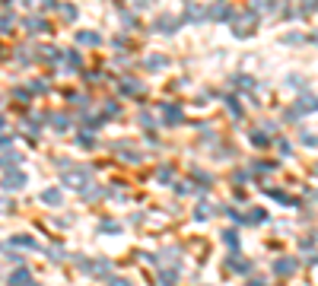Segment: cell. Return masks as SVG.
<instances>
[{
  "instance_id": "6da1fadb",
  "label": "cell",
  "mask_w": 318,
  "mask_h": 286,
  "mask_svg": "<svg viewBox=\"0 0 318 286\" xmlns=\"http://www.w3.org/2000/svg\"><path fill=\"white\" fill-rule=\"evenodd\" d=\"M229 22H232V35L235 39H249V35H255V29H258V13L255 10H249V13H235Z\"/></svg>"
},
{
  "instance_id": "7a4b0ae2",
  "label": "cell",
  "mask_w": 318,
  "mask_h": 286,
  "mask_svg": "<svg viewBox=\"0 0 318 286\" xmlns=\"http://www.w3.org/2000/svg\"><path fill=\"white\" fill-rule=\"evenodd\" d=\"M64 185H67V188L83 191V188L89 185V169H86V165H77V169H64Z\"/></svg>"
},
{
  "instance_id": "3957f363",
  "label": "cell",
  "mask_w": 318,
  "mask_h": 286,
  "mask_svg": "<svg viewBox=\"0 0 318 286\" xmlns=\"http://www.w3.org/2000/svg\"><path fill=\"white\" fill-rule=\"evenodd\" d=\"M0 185H4L7 191H16V188H26V172H19V169H7L4 175H0Z\"/></svg>"
},
{
  "instance_id": "277c9868",
  "label": "cell",
  "mask_w": 318,
  "mask_h": 286,
  "mask_svg": "<svg viewBox=\"0 0 318 286\" xmlns=\"http://www.w3.org/2000/svg\"><path fill=\"white\" fill-rule=\"evenodd\" d=\"M207 16H214V19H226V22H229V19L235 16V10H232L229 4H223V0H217V4H210V7H207Z\"/></svg>"
},
{
  "instance_id": "5b68a950",
  "label": "cell",
  "mask_w": 318,
  "mask_h": 286,
  "mask_svg": "<svg viewBox=\"0 0 318 286\" xmlns=\"http://www.w3.org/2000/svg\"><path fill=\"white\" fill-rule=\"evenodd\" d=\"M162 124H169V127L182 124V109H179L175 102H166V105H162Z\"/></svg>"
},
{
  "instance_id": "8992f818",
  "label": "cell",
  "mask_w": 318,
  "mask_h": 286,
  "mask_svg": "<svg viewBox=\"0 0 318 286\" xmlns=\"http://www.w3.org/2000/svg\"><path fill=\"white\" fill-rule=\"evenodd\" d=\"M22 26H26V32H32V35H39V32H51L48 19H42V16H26V19H22Z\"/></svg>"
},
{
  "instance_id": "52a82bcc",
  "label": "cell",
  "mask_w": 318,
  "mask_h": 286,
  "mask_svg": "<svg viewBox=\"0 0 318 286\" xmlns=\"http://www.w3.org/2000/svg\"><path fill=\"white\" fill-rule=\"evenodd\" d=\"M179 26H182V19H179V16H159L156 22H153V29H156V32H166V35L175 32Z\"/></svg>"
},
{
  "instance_id": "ba28073f",
  "label": "cell",
  "mask_w": 318,
  "mask_h": 286,
  "mask_svg": "<svg viewBox=\"0 0 318 286\" xmlns=\"http://www.w3.org/2000/svg\"><path fill=\"white\" fill-rule=\"evenodd\" d=\"M121 95H144V83L134 80V77H124L121 80Z\"/></svg>"
},
{
  "instance_id": "9c48e42d",
  "label": "cell",
  "mask_w": 318,
  "mask_h": 286,
  "mask_svg": "<svg viewBox=\"0 0 318 286\" xmlns=\"http://www.w3.org/2000/svg\"><path fill=\"white\" fill-rule=\"evenodd\" d=\"M74 42H80V45H89V48H92V45H99V42H102V35H99V32H92V29H80Z\"/></svg>"
},
{
  "instance_id": "30bf717a",
  "label": "cell",
  "mask_w": 318,
  "mask_h": 286,
  "mask_svg": "<svg viewBox=\"0 0 318 286\" xmlns=\"http://www.w3.org/2000/svg\"><path fill=\"white\" fill-rule=\"evenodd\" d=\"M159 283L162 286H175L179 283V267H162L159 270Z\"/></svg>"
},
{
  "instance_id": "8fae6325",
  "label": "cell",
  "mask_w": 318,
  "mask_h": 286,
  "mask_svg": "<svg viewBox=\"0 0 318 286\" xmlns=\"http://www.w3.org/2000/svg\"><path fill=\"white\" fill-rule=\"evenodd\" d=\"M42 200H45L48 207H61V204H64V197H61V191H57V188H48V191H42Z\"/></svg>"
},
{
  "instance_id": "7c38bea8",
  "label": "cell",
  "mask_w": 318,
  "mask_h": 286,
  "mask_svg": "<svg viewBox=\"0 0 318 286\" xmlns=\"http://www.w3.org/2000/svg\"><path fill=\"white\" fill-rule=\"evenodd\" d=\"M61 57H64V64H67V70H80V64H83V57H80V54H77V48H70V51H64Z\"/></svg>"
},
{
  "instance_id": "4fadbf2b",
  "label": "cell",
  "mask_w": 318,
  "mask_h": 286,
  "mask_svg": "<svg viewBox=\"0 0 318 286\" xmlns=\"http://www.w3.org/2000/svg\"><path fill=\"white\" fill-rule=\"evenodd\" d=\"M10 245H13V248H26V252H29V248H39V245H35V235H13V238H10Z\"/></svg>"
},
{
  "instance_id": "5bb4252c",
  "label": "cell",
  "mask_w": 318,
  "mask_h": 286,
  "mask_svg": "<svg viewBox=\"0 0 318 286\" xmlns=\"http://www.w3.org/2000/svg\"><path fill=\"white\" fill-rule=\"evenodd\" d=\"M29 280H32L29 267H16V273H10V283H13V286H26Z\"/></svg>"
},
{
  "instance_id": "9a60e30c",
  "label": "cell",
  "mask_w": 318,
  "mask_h": 286,
  "mask_svg": "<svg viewBox=\"0 0 318 286\" xmlns=\"http://www.w3.org/2000/svg\"><path fill=\"white\" fill-rule=\"evenodd\" d=\"M115 150L121 153L124 159H131V162H140V153H137L134 147H124V140H118V143H115Z\"/></svg>"
},
{
  "instance_id": "2e32d148",
  "label": "cell",
  "mask_w": 318,
  "mask_h": 286,
  "mask_svg": "<svg viewBox=\"0 0 318 286\" xmlns=\"http://www.w3.org/2000/svg\"><path fill=\"white\" fill-rule=\"evenodd\" d=\"M296 105H299L302 112H318V99H315V95H309V92H302Z\"/></svg>"
},
{
  "instance_id": "e0dca14e",
  "label": "cell",
  "mask_w": 318,
  "mask_h": 286,
  "mask_svg": "<svg viewBox=\"0 0 318 286\" xmlns=\"http://www.w3.org/2000/svg\"><path fill=\"white\" fill-rule=\"evenodd\" d=\"M166 64H169L166 54H150V57H147V67H150V70H162Z\"/></svg>"
},
{
  "instance_id": "ac0fdd59",
  "label": "cell",
  "mask_w": 318,
  "mask_h": 286,
  "mask_svg": "<svg viewBox=\"0 0 318 286\" xmlns=\"http://www.w3.org/2000/svg\"><path fill=\"white\" fill-rule=\"evenodd\" d=\"M226 267L235 270V273H249V261H242V258H235V255H232V258L226 261Z\"/></svg>"
},
{
  "instance_id": "d6986e66",
  "label": "cell",
  "mask_w": 318,
  "mask_h": 286,
  "mask_svg": "<svg viewBox=\"0 0 318 286\" xmlns=\"http://www.w3.org/2000/svg\"><path fill=\"white\" fill-rule=\"evenodd\" d=\"M172 178H175V169H172V165H159V172H156V182H159V185H169Z\"/></svg>"
},
{
  "instance_id": "ffe728a7",
  "label": "cell",
  "mask_w": 318,
  "mask_h": 286,
  "mask_svg": "<svg viewBox=\"0 0 318 286\" xmlns=\"http://www.w3.org/2000/svg\"><path fill=\"white\" fill-rule=\"evenodd\" d=\"M293 270H296V261H293V258H284V261H277V273H284V277H290Z\"/></svg>"
},
{
  "instance_id": "44dd1931",
  "label": "cell",
  "mask_w": 318,
  "mask_h": 286,
  "mask_svg": "<svg viewBox=\"0 0 318 286\" xmlns=\"http://www.w3.org/2000/svg\"><path fill=\"white\" fill-rule=\"evenodd\" d=\"M54 0H26V10H54Z\"/></svg>"
},
{
  "instance_id": "7402d4cb",
  "label": "cell",
  "mask_w": 318,
  "mask_h": 286,
  "mask_svg": "<svg viewBox=\"0 0 318 286\" xmlns=\"http://www.w3.org/2000/svg\"><path fill=\"white\" fill-rule=\"evenodd\" d=\"M109 270H112L109 261H92V270L89 273H96V277H109Z\"/></svg>"
},
{
  "instance_id": "603a6c76",
  "label": "cell",
  "mask_w": 318,
  "mask_h": 286,
  "mask_svg": "<svg viewBox=\"0 0 318 286\" xmlns=\"http://www.w3.org/2000/svg\"><path fill=\"white\" fill-rule=\"evenodd\" d=\"M48 121H51L54 130H67V127H70V118H67V115H51Z\"/></svg>"
},
{
  "instance_id": "cb8c5ba5",
  "label": "cell",
  "mask_w": 318,
  "mask_h": 286,
  "mask_svg": "<svg viewBox=\"0 0 318 286\" xmlns=\"http://www.w3.org/2000/svg\"><path fill=\"white\" fill-rule=\"evenodd\" d=\"M204 16H207V10H201V7H188V16H185V19H188V22H201Z\"/></svg>"
},
{
  "instance_id": "d4e9b609",
  "label": "cell",
  "mask_w": 318,
  "mask_h": 286,
  "mask_svg": "<svg viewBox=\"0 0 318 286\" xmlns=\"http://www.w3.org/2000/svg\"><path fill=\"white\" fill-rule=\"evenodd\" d=\"M264 217H267V213L258 207V210H249V217H245L242 223H255V226H258V223H264Z\"/></svg>"
},
{
  "instance_id": "484cf974",
  "label": "cell",
  "mask_w": 318,
  "mask_h": 286,
  "mask_svg": "<svg viewBox=\"0 0 318 286\" xmlns=\"http://www.w3.org/2000/svg\"><path fill=\"white\" fill-rule=\"evenodd\" d=\"M57 10H61V16H64L67 22H74V19H77V7H74V4H61Z\"/></svg>"
},
{
  "instance_id": "4316f807",
  "label": "cell",
  "mask_w": 318,
  "mask_h": 286,
  "mask_svg": "<svg viewBox=\"0 0 318 286\" xmlns=\"http://www.w3.org/2000/svg\"><path fill=\"white\" fill-rule=\"evenodd\" d=\"M16 162H19L16 153H4V156H0V169H13Z\"/></svg>"
},
{
  "instance_id": "83f0119b",
  "label": "cell",
  "mask_w": 318,
  "mask_h": 286,
  "mask_svg": "<svg viewBox=\"0 0 318 286\" xmlns=\"http://www.w3.org/2000/svg\"><path fill=\"white\" fill-rule=\"evenodd\" d=\"M13 26H16L13 13H4V16H0V32H13Z\"/></svg>"
},
{
  "instance_id": "f1b7e54d",
  "label": "cell",
  "mask_w": 318,
  "mask_h": 286,
  "mask_svg": "<svg viewBox=\"0 0 318 286\" xmlns=\"http://www.w3.org/2000/svg\"><path fill=\"white\" fill-rule=\"evenodd\" d=\"M83 191H86V194H83V197H86V200H99V197H102V194H105V191H102V188H96V185H86V188H83Z\"/></svg>"
},
{
  "instance_id": "f546056e",
  "label": "cell",
  "mask_w": 318,
  "mask_h": 286,
  "mask_svg": "<svg viewBox=\"0 0 318 286\" xmlns=\"http://www.w3.org/2000/svg\"><path fill=\"white\" fill-rule=\"evenodd\" d=\"M16 57H19V61H32V57H35V51H32L29 45H19V48H16Z\"/></svg>"
},
{
  "instance_id": "4dcf8cb0",
  "label": "cell",
  "mask_w": 318,
  "mask_h": 286,
  "mask_svg": "<svg viewBox=\"0 0 318 286\" xmlns=\"http://www.w3.org/2000/svg\"><path fill=\"white\" fill-rule=\"evenodd\" d=\"M223 242H226V245H229V252H235V248H239V235H235V232H229V229H226V232H223Z\"/></svg>"
},
{
  "instance_id": "1f68e13d",
  "label": "cell",
  "mask_w": 318,
  "mask_h": 286,
  "mask_svg": "<svg viewBox=\"0 0 318 286\" xmlns=\"http://www.w3.org/2000/svg\"><path fill=\"white\" fill-rule=\"evenodd\" d=\"M77 143H80L83 150H92V147H96V137H92V134H80V137H77Z\"/></svg>"
},
{
  "instance_id": "d6a6232c",
  "label": "cell",
  "mask_w": 318,
  "mask_h": 286,
  "mask_svg": "<svg viewBox=\"0 0 318 286\" xmlns=\"http://www.w3.org/2000/svg\"><path fill=\"white\" fill-rule=\"evenodd\" d=\"M191 178H194V182H201L204 188H210V185H214V178H210L207 172H191Z\"/></svg>"
},
{
  "instance_id": "836d02e7",
  "label": "cell",
  "mask_w": 318,
  "mask_h": 286,
  "mask_svg": "<svg viewBox=\"0 0 318 286\" xmlns=\"http://www.w3.org/2000/svg\"><path fill=\"white\" fill-rule=\"evenodd\" d=\"M45 255L54 258V261H61V258H64V248H61V245H51V248H45Z\"/></svg>"
},
{
  "instance_id": "e575fe53",
  "label": "cell",
  "mask_w": 318,
  "mask_h": 286,
  "mask_svg": "<svg viewBox=\"0 0 318 286\" xmlns=\"http://www.w3.org/2000/svg\"><path fill=\"white\" fill-rule=\"evenodd\" d=\"M194 217H197V220H207V217H210V204H197Z\"/></svg>"
},
{
  "instance_id": "d590c367",
  "label": "cell",
  "mask_w": 318,
  "mask_h": 286,
  "mask_svg": "<svg viewBox=\"0 0 318 286\" xmlns=\"http://www.w3.org/2000/svg\"><path fill=\"white\" fill-rule=\"evenodd\" d=\"M42 57H45V61H54V57H61V51H57V48H45Z\"/></svg>"
},
{
  "instance_id": "8d00e7d4",
  "label": "cell",
  "mask_w": 318,
  "mask_h": 286,
  "mask_svg": "<svg viewBox=\"0 0 318 286\" xmlns=\"http://www.w3.org/2000/svg\"><path fill=\"white\" fill-rule=\"evenodd\" d=\"M102 112L109 115V118H115V115H118V105H115V102H105V105H102Z\"/></svg>"
},
{
  "instance_id": "74e56055",
  "label": "cell",
  "mask_w": 318,
  "mask_h": 286,
  "mask_svg": "<svg viewBox=\"0 0 318 286\" xmlns=\"http://www.w3.org/2000/svg\"><path fill=\"white\" fill-rule=\"evenodd\" d=\"M10 210H13V200H10V197H0V213H10Z\"/></svg>"
},
{
  "instance_id": "f35d334b",
  "label": "cell",
  "mask_w": 318,
  "mask_h": 286,
  "mask_svg": "<svg viewBox=\"0 0 318 286\" xmlns=\"http://www.w3.org/2000/svg\"><path fill=\"white\" fill-rule=\"evenodd\" d=\"M255 172H261V175H267V172H274V165H270V162H258V165H255Z\"/></svg>"
},
{
  "instance_id": "ab89813d",
  "label": "cell",
  "mask_w": 318,
  "mask_h": 286,
  "mask_svg": "<svg viewBox=\"0 0 318 286\" xmlns=\"http://www.w3.org/2000/svg\"><path fill=\"white\" fill-rule=\"evenodd\" d=\"M102 232H121V226L118 223H102Z\"/></svg>"
},
{
  "instance_id": "60d3db41",
  "label": "cell",
  "mask_w": 318,
  "mask_h": 286,
  "mask_svg": "<svg viewBox=\"0 0 318 286\" xmlns=\"http://www.w3.org/2000/svg\"><path fill=\"white\" fill-rule=\"evenodd\" d=\"M302 10H305V13H312V10H318V0H302Z\"/></svg>"
},
{
  "instance_id": "b9f144b4",
  "label": "cell",
  "mask_w": 318,
  "mask_h": 286,
  "mask_svg": "<svg viewBox=\"0 0 318 286\" xmlns=\"http://www.w3.org/2000/svg\"><path fill=\"white\" fill-rule=\"evenodd\" d=\"M16 99H19V102H29L32 92H29V89H16Z\"/></svg>"
},
{
  "instance_id": "7bdbcfd3",
  "label": "cell",
  "mask_w": 318,
  "mask_h": 286,
  "mask_svg": "<svg viewBox=\"0 0 318 286\" xmlns=\"http://www.w3.org/2000/svg\"><path fill=\"white\" fill-rule=\"evenodd\" d=\"M252 143H255V147H267V143H264V134H252Z\"/></svg>"
},
{
  "instance_id": "ee69618b",
  "label": "cell",
  "mask_w": 318,
  "mask_h": 286,
  "mask_svg": "<svg viewBox=\"0 0 318 286\" xmlns=\"http://www.w3.org/2000/svg\"><path fill=\"white\" fill-rule=\"evenodd\" d=\"M277 150L284 153V156H290V147H287V140H277Z\"/></svg>"
},
{
  "instance_id": "f6af8a7d",
  "label": "cell",
  "mask_w": 318,
  "mask_h": 286,
  "mask_svg": "<svg viewBox=\"0 0 318 286\" xmlns=\"http://www.w3.org/2000/svg\"><path fill=\"white\" fill-rule=\"evenodd\" d=\"M10 143H13L10 137H0V150H10Z\"/></svg>"
},
{
  "instance_id": "bcb514c9",
  "label": "cell",
  "mask_w": 318,
  "mask_h": 286,
  "mask_svg": "<svg viewBox=\"0 0 318 286\" xmlns=\"http://www.w3.org/2000/svg\"><path fill=\"white\" fill-rule=\"evenodd\" d=\"M112 286H131L127 280H112Z\"/></svg>"
},
{
  "instance_id": "7dc6e473",
  "label": "cell",
  "mask_w": 318,
  "mask_h": 286,
  "mask_svg": "<svg viewBox=\"0 0 318 286\" xmlns=\"http://www.w3.org/2000/svg\"><path fill=\"white\" fill-rule=\"evenodd\" d=\"M0 130H7V121H4V118H0Z\"/></svg>"
},
{
  "instance_id": "c3c4849f",
  "label": "cell",
  "mask_w": 318,
  "mask_h": 286,
  "mask_svg": "<svg viewBox=\"0 0 318 286\" xmlns=\"http://www.w3.org/2000/svg\"><path fill=\"white\" fill-rule=\"evenodd\" d=\"M26 286H42V283H35V280H29V283H26Z\"/></svg>"
},
{
  "instance_id": "681fc988",
  "label": "cell",
  "mask_w": 318,
  "mask_h": 286,
  "mask_svg": "<svg viewBox=\"0 0 318 286\" xmlns=\"http://www.w3.org/2000/svg\"><path fill=\"white\" fill-rule=\"evenodd\" d=\"M0 4H10V0H0Z\"/></svg>"
},
{
  "instance_id": "f907efd6",
  "label": "cell",
  "mask_w": 318,
  "mask_h": 286,
  "mask_svg": "<svg viewBox=\"0 0 318 286\" xmlns=\"http://www.w3.org/2000/svg\"><path fill=\"white\" fill-rule=\"evenodd\" d=\"M0 54H4V48H0Z\"/></svg>"
},
{
  "instance_id": "816d5d0a",
  "label": "cell",
  "mask_w": 318,
  "mask_h": 286,
  "mask_svg": "<svg viewBox=\"0 0 318 286\" xmlns=\"http://www.w3.org/2000/svg\"><path fill=\"white\" fill-rule=\"evenodd\" d=\"M137 4H144V0H137Z\"/></svg>"
}]
</instances>
